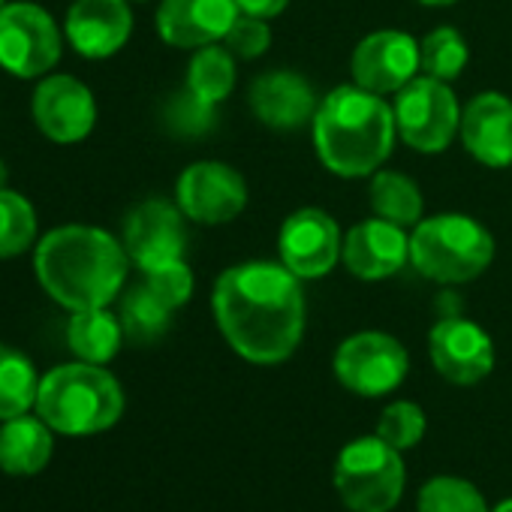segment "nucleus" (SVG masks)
<instances>
[{"label":"nucleus","mask_w":512,"mask_h":512,"mask_svg":"<svg viewBox=\"0 0 512 512\" xmlns=\"http://www.w3.org/2000/svg\"><path fill=\"white\" fill-rule=\"evenodd\" d=\"M353 82L380 97L398 94L419 76V40L404 31L383 28L359 40L350 58Z\"/></svg>","instance_id":"13"},{"label":"nucleus","mask_w":512,"mask_h":512,"mask_svg":"<svg viewBox=\"0 0 512 512\" xmlns=\"http://www.w3.org/2000/svg\"><path fill=\"white\" fill-rule=\"evenodd\" d=\"M464 151L491 169L512 166V100L500 91H482L461 109Z\"/></svg>","instance_id":"17"},{"label":"nucleus","mask_w":512,"mask_h":512,"mask_svg":"<svg viewBox=\"0 0 512 512\" xmlns=\"http://www.w3.org/2000/svg\"><path fill=\"white\" fill-rule=\"evenodd\" d=\"M494 260V235L470 214L422 217L410 229V266L434 284H470Z\"/></svg>","instance_id":"5"},{"label":"nucleus","mask_w":512,"mask_h":512,"mask_svg":"<svg viewBox=\"0 0 512 512\" xmlns=\"http://www.w3.org/2000/svg\"><path fill=\"white\" fill-rule=\"evenodd\" d=\"M175 205L193 223L220 226L235 220L247 208V181L229 163L199 160L178 175Z\"/></svg>","instance_id":"11"},{"label":"nucleus","mask_w":512,"mask_h":512,"mask_svg":"<svg viewBox=\"0 0 512 512\" xmlns=\"http://www.w3.org/2000/svg\"><path fill=\"white\" fill-rule=\"evenodd\" d=\"M235 19V0H160L157 34L175 49H202L220 43Z\"/></svg>","instance_id":"19"},{"label":"nucleus","mask_w":512,"mask_h":512,"mask_svg":"<svg viewBox=\"0 0 512 512\" xmlns=\"http://www.w3.org/2000/svg\"><path fill=\"white\" fill-rule=\"evenodd\" d=\"M428 431V416L416 401H392L377 416V437H383L389 446L407 452L422 443Z\"/></svg>","instance_id":"31"},{"label":"nucleus","mask_w":512,"mask_h":512,"mask_svg":"<svg viewBox=\"0 0 512 512\" xmlns=\"http://www.w3.org/2000/svg\"><path fill=\"white\" fill-rule=\"evenodd\" d=\"M422 7H452V4H458V0H419Z\"/></svg>","instance_id":"35"},{"label":"nucleus","mask_w":512,"mask_h":512,"mask_svg":"<svg viewBox=\"0 0 512 512\" xmlns=\"http://www.w3.org/2000/svg\"><path fill=\"white\" fill-rule=\"evenodd\" d=\"M184 220H187L184 211L166 199H148L136 205L124 223L127 256L142 272H151L172 260H184L187 250Z\"/></svg>","instance_id":"14"},{"label":"nucleus","mask_w":512,"mask_h":512,"mask_svg":"<svg viewBox=\"0 0 512 512\" xmlns=\"http://www.w3.org/2000/svg\"><path fill=\"white\" fill-rule=\"evenodd\" d=\"M121 326H124V338L130 344H154L160 341L169 326H172V308H166L151 290L148 284H139L133 290H127V296L121 299Z\"/></svg>","instance_id":"26"},{"label":"nucleus","mask_w":512,"mask_h":512,"mask_svg":"<svg viewBox=\"0 0 512 512\" xmlns=\"http://www.w3.org/2000/svg\"><path fill=\"white\" fill-rule=\"evenodd\" d=\"M163 124L169 133L181 136V139H199L205 133L214 130L217 124V106L205 103L202 97H196L193 91L181 88L178 94H172L163 106Z\"/></svg>","instance_id":"30"},{"label":"nucleus","mask_w":512,"mask_h":512,"mask_svg":"<svg viewBox=\"0 0 512 512\" xmlns=\"http://www.w3.org/2000/svg\"><path fill=\"white\" fill-rule=\"evenodd\" d=\"M311 133L320 163L338 178H368L380 172L398 139L392 103L356 82L320 100Z\"/></svg>","instance_id":"3"},{"label":"nucleus","mask_w":512,"mask_h":512,"mask_svg":"<svg viewBox=\"0 0 512 512\" xmlns=\"http://www.w3.org/2000/svg\"><path fill=\"white\" fill-rule=\"evenodd\" d=\"M416 512H491V506L470 479L440 473L422 482L416 494Z\"/></svg>","instance_id":"28"},{"label":"nucleus","mask_w":512,"mask_h":512,"mask_svg":"<svg viewBox=\"0 0 512 512\" xmlns=\"http://www.w3.org/2000/svg\"><path fill=\"white\" fill-rule=\"evenodd\" d=\"M187 91L202 97L205 103L220 106L235 91V55L226 46H202L193 52L187 64Z\"/></svg>","instance_id":"24"},{"label":"nucleus","mask_w":512,"mask_h":512,"mask_svg":"<svg viewBox=\"0 0 512 512\" xmlns=\"http://www.w3.org/2000/svg\"><path fill=\"white\" fill-rule=\"evenodd\" d=\"M223 46H226L238 61H253V58L266 55V52H269V46H272V28H269V19L238 13V19L232 22L229 34L223 37Z\"/></svg>","instance_id":"33"},{"label":"nucleus","mask_w":512,"mask_h":512,"mask_svg":"<svg viewBox=\"0 0 512 512\" xmlns=\"http://www.w3.org/2000/svg\"><path fill=\"white\" fill-rule=\"evenodd\" d=\"M235 7H238V13L260 16V19L272 22L275 16H281L290 7V0H235Z\"/></svg>","instance_id":"34"},{"label":"nucleus","mask_w":512,"mask_h":512,"mask_svg":"<svg viewBox=\"0 0 512 512\" xmlns=\"http://www.w3.org/2000/svg\"><path fill=\"white\" fill-rule=\"evenodd\" d=\"M392 112L401 142L419 154H443L458 139L461 103L449 82L416 76L395 94Z\"/></svg>","instance_id":"7"},{"label":"nucleus","mask_w":512,"mask_h":512,"mask_svg":"<svg viewBox=\"0 0 512 512\" xmlns=\"http://www.w3.org/2000/svg\"><path fill=\"white\" fill-rule=\"evenodd\" d=\"M133 31L130 0H76L67 13L70 46L91 61L121 52Z\"/></svg>","instance_id":"20"},{"label":"nucleus","mask_w":512,"mask_h":512,"mask_svg":"<svg viewBox=\"0 0 512 512\" xmlns=\"http://www.w3.org/2000/svg\"><path fill=\"white\" fill-rule=\"evenodd\" d=\"M371 208L374 217H383L395 226L413 229L422 217H425V199L422 190L413 178H407L404 172L395 169H380L371 175Z\"/></svg>","instance_id":"23"},{"label":"nucleus","mask_w":512,"mask_h":512,"mask_svg":"<svg viewBox=\"0 0 512 512\" xmlns=\"http://www.w3.org/2000/svg\"><path fill=\"white\" fill-rule=\"evenodd\" d=\"M250 109L256 121L266 124L269 130H302L317 115V94L311 82L293 70H272L256 76L247 91Z\"/></svg>","instance_id":"18"},{"label":"nucleus","mask_w":512,"mask_h":512,"mask_svg":"<svg viewBox=\"0 0 512 512\" xmlns=\"http://www.w3.org/2000/svg\"><path fill=\"white\" fill-rule=\"evenodd\" d=\"M211 311L223 341L250 365H281L305 338V290L284 263L229 266L214 281Z\"/></svg>","instance_id":"1"},{"label":"nucleus","mask_w":512,"mask_h":512,"mask_svg":"<svg viewBox=\"0 0 512 512\" xmlns=\"http://www.w3.org/2000/svg\"><path fill=\"white\" fill-rule=\"evenodd\" d=\"M341 263L359 281L395 278L410 263V232L383 217L362 220L344 235Z\"/></svg>","instance_id":"15"},{"label":"nucleus","mask_w":512,"mask_h":512,"mask_svg":"<svg viewBox=\"0 0 512 512\" xmlns=\"http://www.w3.org/2000/svg\"><path fill=\"white\" fill-rule=\"evenodd\" d=\"M61 58V31L37 4H7L0 10V67L19 79L49 73Z\"/></svg>","instance_id":"9"},{"label":"nucleus","mask_w":512,"mask_h":512,"mask_svg":"<svg viewBox=\"0 0 512 512\" xmlns=\"http://www.w3.org/2000/svg\"><path fill=\"white\" fill-rule=\"evenodd\" d=\"M428 359L446 383L476 386L494 371V341L467 317H443L428 332Z\"/></svg>","instance_id":"12"},{"label":"nucleus","mask_w":512,"mask_h":512,"mask_svg":"<svg viewBox=\"0 0 512 512\" xmlns=\"http://www.w3.org/2000/svg\"><path fill=\"white\" fill-rule=\"evenodd\" d=\"M467 61H470L467 40L449 25H440L419 40V73L431 79L452 85L464 73Z\"/></svg>","instance_id":"27"},{"label":"nucleus","mask_w":512,"mask_h":512,"mask_svg":"<svg viewBox=\"0 0 512 512\" xmlns=\"http://www.w3.org/2000/svg\"><path fill=\"white\" fill-rule=\"evenodd\" d=\"M0 190H7V166L0 160Z\"/></svg>","instance_id":"37"},{"label":"nucleus","mask_w":512,"mask_h":512,"mask_svg":"<svg viewBox=\"0 0 512 512\" xmlns=\"http://www.w3.org/2000/svg\"><path fill=\"white\" fill-rule=\"evenodd\" d=\"M37 238V214L34 205L16 193L0 190V260L25 253Z\"/></svg>","instance_id":"29"},{"label":"nucleus","mask_w":512,"mask_h":512,"mask_svg":"<svg viewBox=\"0 0 512 512\" xmlns=\"http://www.w3.org/2000/svg\"><path fill=\"white\" fill-rule=\"evenodd\" d=\"M145 284L172 311L187 305L193 296V272L184 260H172V263H163V266L145 272Z\"/></svg>","instance_id":"32"},{"label":"nucleus","mask_w":512,"mask_h":512,"mask_svg":"<svg viewBox=\"0 0 512 512\" xmlns=\"http://www.w3.org/2000/svg\"><path fill=\"white\" fill-rule=\"evenodd\" d=\"M34 121L37 127L61 145L82 142L97 121V103L88 85L73 76H49L34 91Z\"/></svg>","instance_id":"16"},{"label":"nucleus","mask_w":512,"mask_h":512,"mask_svg":"<svg viewBox=\"0 0 512 512\" xmlns=\"http://www.w3.org/2000/svg\"><path fill=\"white\" fill-rule=\"evenodd\" d=\"M332 485L350 512H392L407 485L404 452L377 434L356 437L335 455Z\"/></svg>","instance_id":"6"},{"label":"nucleus","mask_w":512,"mask_h":512,"mask_svg":"<svg viewBox=\"0 0 512 512\" xmlns=\"http://www.w3.org/2000/svg\"><path fill=\"white\" fill-rule=\"evenodd\" d=\"M55 440L40 416H16L0 428V470L10 476H34L46 470Z\"/></svg>","instance_id":"21"},{"label":"nucleus","mask_w":512,"mask_h":512,"mask_svg":"<svg viewBox=\"0 0 512 512\" xmlns=\"http://www.w3.org/2000/svg\"><path fill=\"white\" fill-rule=\"evenodd\" d=\"M335 380L359 398H383L395 392L407 371L410 356L395 335L368 329L344 338L332 356Z\"/></svg>","instance_id":"8"},{"label":"nucleus","mask_w":512,"mask_h":512,"mask_svg":"<svg viewBox=\"0 0 512 512\" xmlns=\"http://www.w3.org/2000/svg\"><path fill=\"white\" fill-rule=\"evenodd\" d=\"M491 512H512V497H503L497 506H491Z\"/></svg>","instance_id":"36"},{"label":"nucleus","mask_w":512,"mask_h":512,"mask_svg":"<svg viewBox=\"0 0 512 512\" xmlns=\"http://www.w3.org/2000/svg\"><path fill=\"white\" fill-rule=\"evenodd\" d=\"M7 7V0H0V10H4Z\"/></svg>","instance_id":"38"},{"label":"nucleus","mask_w":512,"mask_h":512,"mask_svg":"<svg viewBox=\"0 0 512 512\" xmlns=\"http://www.w3.org/2000/svg\"><path fill=\"white\" fill-rule=\"evenodd\" d=\"M281 263L299 281H317L335 272L344 253V235L338 220L323 208L293 211L278 232Z\"/></svg>","instance_id":"10"},{"label":"nucleus","mask_w":512,"mask_h":512,"mask_svg":"<svg viewBox=\"0 0 512 512\" xmlns=\"http://www.w3.org/2000/svg\"><path fill=\"white\" fill-rule=\"evenodd\" d=\"M37 416L58 434L91 437L118 425L124 416V389L103 365H58L40 380Z\"/></svg>","instance_id":"4"},{"label":"nucleus","mask_w":512,"mask_h":512,"mask_svg":"<svg viewBox=\"0 0 512 512\" xmlns=\"http://www.w3.org/2000/svg\"><path fill=\"white\" fill-rule=\"evenodd\" d=\"M127 266V247L97 226L52 229L34 253L37 281L70 311L106 308L121 293Z\"/></svg>","instance_id":"2"},{"label":"nucleus","mask_w":512,"mask_h":512,"mask_svg":"<svg viewBox=\"0 0 512 512\" xmlns=\"http://www.w3.org/2000/svg\"><path fill=\"white\" fill-rule=\"evenodd\" d=\"M40 377L31 359L7 344H0V419L25 416L31 407H37Z\"/></svg>","instance_id":"25"},{"label":"nucleus","mask_w":512,"mask_h":512,"mask_svg":"<svg viewBox=\"0 0 512 512\" xmlns=\"http://www.w3.org/2000/svg\"><path fill=\"white\" fill-rule=\"evenodd\" d=\"M67 344L79 356V362L106 365L118 356L124 344L121 317L109 314L106 308H85L73 311L67 326Z\"/></svg>","instance_id":"22"}]
</instances>
